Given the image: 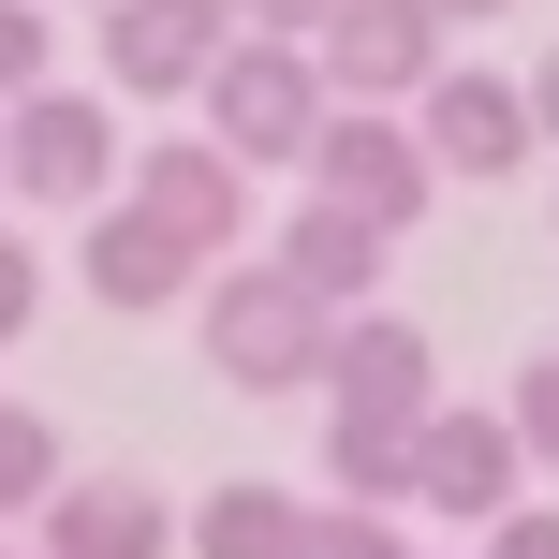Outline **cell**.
<instances>
[{"label": "cell", "mask_w": 559, "mask_h": 559, "mask_svg": "<svg viewBox=\"0 0 559 559\" xmlns=\"http://www.w3.org/2000/svg\"><path fill=\"white\" fill-rule=\"evenodd\" d=\"M206 368H222L236 397H324L338 309L309 295L295 265H222V280H206Z\"/></svg>", "instance_id": "obj_1"}, {"label": "cell", "mask_w": 559, "mask_h": 559, "mask_svg": "<svg viewBox=\"0 0 559 559\" xmlns=\"http://www.w3.org/2000/svg\"><path fill=\"white\" fill-rule=\"evenodd\" d=\"M324 118H338V88H324V59H309V45H265V29H236V59L206 74V133H222L251 177H265V163H295V177H309Z\"/></svg>", "instance_id": "obj_2"}, {"label": "cell", "mask_w": 559, "mask_h": 559, "mask_svg": "<svg viewBox=\"0 0 559 559\" xmlns=\"http://www.w3.org/2000/svg\"><path fill=\"white\" fill-rule=\"evenodd\" d=\"M236 0H104L88 45H104V88L118 104H206V74L236 59Z\"/></svg>", "instance_id": "obj_3"}, {"label": "cell", "mask_w": 559, "mask_h": 559, "mask_svg": "<svg viewBox=\"0 0 559 559\" xmlns=\"http://www.w3.org/2000/svg\"><path fill=\"white\" fill-rule=\"evenodd\" d=\"M309 192L354 206V222H383V236H413L427 206H442V163H427L413 104H338V118H324V147H309Z\"/></svg>", "instance_id": "obj_4"}, {"label": "cell", "mask_w": 559, "mask_h": 559, "mask_svg": "<svg viewBox=\"0 0 559 559\" xmlns=\"http://www.w3.org/2000/svg\"><path fill=\"white\" fill-rule=\"evenodd\" d=\"M0 177L29 206H118V104L104 88H29L0 104Z\"/></svg>", "instance_id": "obj_5"}, {"label": "cell", "mask_w": 559, "mask_h": 559, "mask_svg": "<svg viewBox=\"0 0 559 559\" xmlns=\"http://www.w3.org/2000/svg\"><path fill=\"white\" fill-rule=\"evenodd\" d=\"M515 486H531V442H515L501 397H442V413L413 427V515H515Z\"/></svg>", "instance_id": "obj_6"}, {"label": "cell", "mask_w": 559, "mask_h": 559, "mask_svg": "<svg viewBox=\"0 0 559 559\" xmlns=\"http://www.w3.org/2000/svg\"><path fill=\"white\" fill-rule=\"evenodd\" d=\"M442 29H456L442 0H338L309 59H324L338 104H427L442 88Z\"/></svg>", "instance_id": "obj_7"}, {"label": "cell", "mask_w": 559, "mask_h": 559, "mask_svg": "<svg viewBox=\"0 0 559 559\" xmlns=\"http://www.w3.org/2000/svg\"><path fill=\"white\" fill-rule=\"evenodd\" d=\"M324 413H354V427H427V413H442V354H427L413 309H338Z\"/></svg>", "instance_id": "obj_8"}, {"label": "cell", "mask_w": 559, "mask_h": 559, "mask_svg": "<svg viewBox=\"0 0 559 559\" xmlns=\"http://www.w3.org/2000/svg\"><path fill=\"white\" fill-rule=\"evenodd\" d=\"M413 133H427V163H442V177H515V163L545 147V118H531V74L442 59V88L413 104Z\"/></svg>", "instance_id": "obj_9"}, {"label": "cell", "mask_w": 559, "mask_h": 559, "mask_svg": "<svg viewBox=\"0 0 559 559\" xmlns=\"http://www.w3.org/2000/svg\"><path fill=\"white\" fill-rule=\"evenodd\" d=\"M133 206H147L163 236H192L206 265H236V236H251V163H236L222 133H163V147L133 163Z\"/></svg>", "instance_id": "obj_10"}, {"label": "cell", "mask_w": 559, "mask_h": 559, "mask_svg": "<svg viewBox=\"0 0 559 559\" xmlns=\"http://www.w3.org/2000/svg\"><path fill=\"white\" fill-rule=\"evenodd\" d=\"M29 531H45V559H177L192 515H177L163 486H133V472H74Z\"/></svg>", "instance_id": "obj_11"}, {"label": "cell", "mask_w": 559, "mask_h": 559, "mask_svg": "<svg viewBox=\"0 0 559 559\" xmlns=\"http://www.w3.org/2000/svg\"><path fill=\"white\" fill-rule=\"evenodd\" d=\"M74 280H88L104 309H133V324H147V309H177V295L206 280V251H192V236H163L133 192H118V206H88V251H74Z\"/></svg>", "instance_id": "obj_12"}, {"label": "cell", "mask_w": 559, "mask_h": 559, "mask_svg": "<svg viewBox=\"0 0 559 559\" xmlns=\"http://www.w3.org/2000/svg\"><path fill=\"white\" fill-rule=\"evenodd\" d=\"M383 251H397V236L354 222V206H324V192H295V222L265 236V265H295L324 309H383Z\"/></svg>", "instance_id": "obj_13"}, {"label": "cell", "mask_w": 559, "mask_h": 559, "mask_svg": "<svg viewBox=\"0 0 559 559\" xmlns=\"http://www.w3.org/2000/svg\"><path fill=\"white\" fill-rule=\"evenodd\" d=\"M192 559H309V501L265 486V472L206 486V501H192Z\"/></svg>", "instance_id": "obj_14"}, {"label": "cell", "mask_w": 559, "mask_h": 559, "mask_svg": "<svg viewBox=\"0 0 559 559\" xmlns=\"http://www.w3.org/2000/svg\"><path fill=\"white\" fill-rule=\"evenodd\" d=\"M324 501L413 515V427H354V413H324Z\"/></svg>", "instance_id": "obj_15"}, {"label": "cell", "mask_w": 559, "mask_h": 559, "mask_svg": "<svg viewBox=\"0 0 559 559\" xmlns=\"http://www.w3.org/2000/svg\"><path fill=\"white\" fill-rule=\"evenodd\" d=\"M59 486H74V472H59V427L29 413V397H0V515H45Z\"/></svg>", "instance_id": "obj_16"}, {"label": "cell", "mask_w": 559, "mask_h": 559, "mask_svg": "<svg viewBox=\"0 0 559 559\" xmlns=\"http://www.w3.org/2000/svg\"><path fill=\"white\" fill-rule=\"evenodd\" d=\"M309 559H413V531L368 501H309Z\"/></svg>", "instance_id": "obj_17"}, {"label": "cell", "mask_w": 559, "mask_h": 559, "mask_svg": "<svg viewBox=\"0 0 559 559\" xmlns=\"http://www.w3.org/2000/svg\"><path fill=\"white\" fill-rule=\"evenodd\" d=\"M501 413H515V442H531V472H559V338L515 368V397H501Z\"/></svg>", "instance_id": "obj_18"}, {"label": "cell", "mask_w": 559, "mask_h": 559, "mask_svg": "<svg viewBox=\"0 0 559 559\" xmlns=\"http://www.w3.org/2000/svg\"><path fill=\"white\" fill-rule=\"evenodd\" d=\"M45 45H59V29H45V0H0V104L59 88V74H45Z\"/></svg>", "instance_id": "obj_19"}, {"label": "cell", "mask_w": 559, "mask_h": 559, "mask_svg": "<svg viewBox=\"0 0 559 559\" xmlns=\"http://www.w3.org/2000/svg\"><path fill=\"white\" fill-rule=\"evenodd\" d=\"M29 309H45V265H29V236L0 222V338H29Z\"/></svg>", "instance_id": "obj_20"}, {"label": "cell", "mask_w": 559, "mask_h": 559, "mask_svg": "<svg viewBox=\"0 0 559 559\" xmlns=\"http://www.w3.org/2000/svg\"><path fill=\"white\" fill-rule=\"evenodd\" d=\"M486 559H559V515H545V501H515V515H486Z\"/></svg>", "instance_id": "obj_21"}, {"label": "cell", "mask_w": 559, "mask_h": 559, "mask_svg": "<svg viewBox=\"0 0 559 559\" xmlns=\"http://www.w3.org/2000/svg\"><path fill=\"white\" fill-rule=\"evenodd\" d=\"M236 15H251L265 45H324V15H338V0H236Z\"/></svg>", "instance_id": "obj_22"}, {"label": "cell", "mask_w": 559, "mask_h": 559, "mask_svg": "<svg viewBox=\"0 0 559 559\" xmlns=\"http://www.w3.org/2000/svg\"><path fill=\"white\" fill-rule=\"evenodd\" d=\"M531 118H545V147H559V45L531 59Z\"/></svg>", "instance_id": "obj_23"}, {"label": "cell", "mask_w": 559, "mask_h": 559, "mask_svg": "<svg viewBox=\"0 0 559 559\" xmlns=\"http://www.w3.org/2000/svg\"><path fill=\"white\" fill-rule=\"evenodd\" d=\"M442 15H456V29H486V15H515V0H442Z\"/></svg>", "instance_id": "obj_24"}, {"label": "cell", "mask_w": 559, "mask_h": 559, "mask_svg": "<svg viewBox=\"0 0 559 559\" xmlns=\"http://www.w3.org/2000/svg\"><path fill=\"white\" fill-rule=\"evenodd\" d=\"M0 559H15V545H0ZM29 559H45V545H29Z\"/></svg>", "instance_id": "obj_25"}, {"label": "cell", "mask_w": 559, "mask_h": 559, "mask_svg": "<svg viewBox=\"0 0 559 559\" xmlns=\"http://www.w3.org/2000/svg\"><path fill=\"white\" fill-rule=\"evenodd\" d=\"M88 15H104V0H88Z\"/></svg>", "instance_id": "obj_26"}]
</instances>
